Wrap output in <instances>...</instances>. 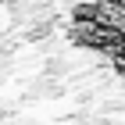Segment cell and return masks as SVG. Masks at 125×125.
<instances>
[{"label": "cell", "instance_id": "1", "mask_svg": "<svg viewBox=\"0 0 125 125\" xmlns=\"http://www.w3.org/2000/svg\"><path fill=\"white\" fill-rule=\"evenodd\" d=\"M72 21L86 50L125 82V0H75Z\"/></svg>", "mask_w": 125, "mask_h": 125}]
</instances>
